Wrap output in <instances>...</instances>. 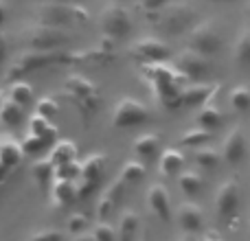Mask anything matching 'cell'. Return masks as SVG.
I'll use <instances>...</instances> for the list:
<instances>
[{
	"label": "cell",
	"mask_w": 250,
	"mask_h": 241,
	"mask_svg": "<svg viewBox=\"0 0 250 241\" xmlns=\"http://www.w3.org/2000/svg\"><path fill=\"white\" fill-rule=\"evenodd\" d=\"M195 18H198V11H195L191 4L169 2L167 7L160 9L158 13H151L149 20H154L156 29L163 31V33L182 35V33H189L195 26Z\"/></svg>",
	"instance_id": "obj_1"
},
{
	"label": "cell",
	"mask_w": 250,
	"mask_h": 241,
	"mask_svg": "<svg viewBox=\"0 0 250 241\" xmlns=\"http://www.w3.org/2000/svg\"><path fill=\"white\" fill-rule=\"evenodd\" d=\"M38 20L42 24H53V26H66L73 22H90V11L83 7V2H40L35 7Z\"/></svg>",
	"instance_id": "obj_2"
},
{
	"label": "cell",
	"mask_w": 250,
	"mask_h": 241,
	"mask_svg": "<svg viewBox=\"0 0 250 241\" xmlns=\"http://www.w3.org/2000/svg\"><path fill=\"white\" fill-rule=\"evenodd\" d=\"M68 42L70 35L66 33L64 26L38 22V24L24 29V44L31 51H64Z\"/></svg>",
	"instance_id": "obj_3"
},
{
	"label": "cell",
	"mask_w": 250,
	"mask_h": 241,
	"mask_svg": "<svg viewBox=\"0 0 250 241\" xmlns=\"http://www.w3.org/2000/svg\"><path fill=\"white\" fill-rule=\"evenodd\" d=\"M62 53L64 51H31L26 48L22 55L16 57L11 68L7 70V81L24 79L29 73H35L40 68H46L53 64H62Z\"/></svg>",
	"instance_id": "obj_4"
},
{
	"label": "cell",
	"mask_w": 250,
	"mask_h": 241,
	"mask_svg": "<svg viewBox=\"0 0 250 241\" xmlns=\"http://www.w3.org/2000/svg\"><path fill=\"white\" fill-rule=\"evenodd\" d=\"M114 60V40L104 35L99 46L95 48H79V51H64L62 64L66 66H90V64H108Z\"/></svg>",
	"instance_id": "obj_5"
},
{
	"label": "cell",
	"mask_w": 250,
	"mask_h": 241,
	"mask_svg": "<svg viewBox=\"0 0 250 241\" xmlns=\"http://www.w3.org/2000/svg\"><path fill=\"white\" fill-rule=\"evenodd\" d=\"M151 110L147 108L143 101L134 99V97H123L117 101L112 110V127L117 129H129L143 125L145 120H149Z\"/></svg>",
	"instance_id": "obj_6"
},
{
	"label": "cell",
	"mask_w": 250,
	"mask_h": 241,
	"mask_svg": "<svg viewBox=\"0 0 250 241\" xmlns=\"http://www.w3.org/2000/svg\"><path fill=\"white\" fill-rule=\"evenodd\" d=\"M64 86L68 97L82 108V112L86 117H90L97 110V105H99V90H97V86L88 77H83V75H68Z\"/></svg>",
	"instance_id": "obj_7"
},
{
	"label": "cell",
	"mask_w": 250,
	"mask_h": 241,
	"mask_svg": "<svg viewBox=\"0 0 250 241\" xmlns=\"http://www.w3.org/2000/svg\"><path fill=\"white\" fill-rule=\"evenodd\" d=\"M99 26L108 38L119 40L132 33V16L129 11L119 2H110L101 9L99 13Z\"/></svg>",
	"instance_id": "obj_8"
},
{
	"label": "cell",
	"mask_w": 250,
	"mask_h": 241,
	"mask_svg": "<svg viewBox=\"0 0 250 241\" xmlns=\"http://www.w3.org/2000/svg\"><path fill=\"white\" fill-rule=\"evenodd\" d=\"M187 48L191 51H198L202 55H215L222 48V35L217 31V26L211 20L207 22H198L193 29L189 31V38H187Z\"/></svg>",
	"instance_id": "obj_9"
},
{
	"label": "cell",
	"mask_w": 250,
	"mask_h": 241,
	"mask_svg": "<svg viewBox=\"0 0 250 241\" xmlns=\"http://www.w3.org/2000/svg\"><path fill=\"white\" fill-rule=\"evenodd\" d=\"M215 213L217 220L229 224L239 213V184L237 180H226L217 186L215 193Z\"/></svg>",
	"instance_id": "obj_10"
},
{
	"label": "cell",
	"mask_w": 250,
	"mask_h": 241,
	"mask_svg": "<svg viewBox=\"0 0 250 241\" xmlns=\"http://www.w3.org/2000/svg\"><path fill=\"white\" fill-rule=\"evenodd\" d=\"M129 55L143 64H154L171 57V48L158 38H141L129 44Z\"/></svg>",
	"instance_id": "obj_11"
},
{
	"label": "cell",
	"mask_w": 250,
	"mask_h": 241,
	"mask_svg": "<svg viewBox=\"0 0 250 241\" xmlns=\"http://www.w3.org/2000/svg\"><path fill=\"white\" fill-rule=\"evenodd\" d=\"M176 68L180 70L185 77H189V81H202V79L211 73V61H208V57L202 55V53L185 48L176 60Z\"/></svg>",
	"instance_id": "obj_12"
},
{
	"label": "cell",
	"mask_w": 250,
	"mask_h": 241,
	"mask_svg": "<svg viewBox=\"0 0 250 241\" xmlns=\"http://www.w3.org/2000/svg\"><path fill=\"white\" fill-rule=\"evenodd\" d=\"M248 154V142H246V134L244 129L239 127H233L224 138V145H222V158H224L226 164L230 167H237V164L244 162Z\"/></svg>",
	"instance_id": "obj_13"
},
{
	"label": "cell",
	"mask_w": 250,
	"mask_h": 241,
	"mask_svg": "<svg viewBox=\"0 0 250 241\" xmlns=\"http://www.w3.org/2000/svg\"><path fill=\"white\" fill-rule=\"evenodd\" d=\"M147 206L163 224L171 221V200H169V193L163 184H158V182L149 184V189H147Z\"/></svg>",
	"instance_id": "obj_14"
},
{
	"label": "cell",
	"mask_w": 250,
	"mask_h": 241,
	"mask_svg": "<svg viewBox=\"0 0 250 241\" xmlns=\"http://www.w3.org/2000/svg\"><path fill=\"white\" fill-rule=\"evenodd\" d=\"M217 92H220V83H191V86L182 88V105H187V108H202L207 101H211L213 97H217Z\"/></svg>",
	"instance_id": "obj_15"
},
{
	"label": "cell",
	"mask_w": 250,
	"mask_h": 241,
	"mask_svg": "<svg viewBox=\"0 0 250 241\" xmlns=\"http://www.w3.org/2000/svg\"><path fill=\"white\" fill-rule=\"evenodd\" d=\"M125 186H127V184H125L121 178H117V180H114L112 184L105 186V189L101 191L99 200H97V206H95L99 221H105L110 215H112V211L117 208V204H119V200H121Z\"/></svg>",
	"instance_id": "obj_16"
},
{
	"label": "cell",
	"mask_w": 250,
	"mask_h": 241,
	"mask_svg": "<svg viewBox=\"0 0 250 241\" xmlns=\"http://www.w3.org/2000/svg\"><path fill=\"white\" fill-rule=\"evenodd\" d=\"M176 220L187 235H195V233H200L204 226V213L195 202H182L180 206H178Z\"/></svg>",
	"instance_id": "obj_17"
},
{
	"label": "cell",
	"mask_w": 250,
	"mask_h": 241,
	"mask_svg": "<svg viewBox=\"0 0 250 241\" xmlns=\"http://www.w3.org/2000/svg\"><path fill=\"white\" fill-rule=\"evenodd\" d=\"M143 226H141V215L132 208H125L119 217V241H138Z\"/></svg>",
	"instance_id": "obj_18"
},
{
	"label": "cell",
	"mask_w": 250,
	"mask_h": 241,
	"mask_svg": "<svg viewBox=\"0 0 250 241\" xmlns=\"http://www.w3.org/2000/svg\"><path fill=\"white\" fill-rule=\"evenodd\" d=\"M105 167H108V156L105 154H90L86 160L82 162V173L79 178L88 182H95V184H101V178L105 173Z\"/></svg>",
	"instance_id": "obj_19"
},
{
	"label": "cell",
	"mask_w": 250,
	"mask_h": 241,
	"mask_svg": "<svg viewBox=\"0 0 250 241\" xmlns=\"http://www.w3.org/2000/svg\"><path fill=\"white\" fill-rule=\"evenodd\" d=\"M132 149L141 160H154L160 151V134H154V132L141 134V136L134 141Z\"/></svg>",
	"instance_id": "obj_20"
},
{
	"label": "cell",
	"mask_w": 250,
	"mask_h": 241,
	"mask_svg": "<svg viewBox=\"0 0 250 241\" xmlns=\"http://www.w3.org/2000/svg\"><path fill=\"white\" fill-rule=\"evenodd\" d=\"M24 149H22V142L20 141H13L11 136H0V160H2L4 164H7L9 169L18 167V164L22 162V158H24Z\"/></svg>",
	"instance_id": "obj_21"
},
{
	"label": "cell",
	"mask_w": 250,
	"mask_h": 241,
	"mask_svg": "<svg viewBox=\"0 0 250 241\" xmlns=\"http://www.w3.org/2000/svg\"><path fill=\"white\" fill-rule=\"evenodd\" d=\"M182 167H185V156L180 149L169 147L158 156V171L163 176H178V173H182Z\"/></svg>",
	"instance_id": "obj_22"
},
{
	"label": "cell",
	"mask_w": 250,
	"mask_h": 241,
	"mask_svg": "<svg viewBox=\"0 0 250 241\" xmlns=\"http://www.w3.org/2000/svg\"><path fill=\"white\" fill-rule=\"evenodd\" d=\"M55 162L51 160V156H46V158H40L33 162V167H31V173H33L35 182L40 184V189L42 191H48V186H53V182H55Z\"/></svg>",
	"instance_id": "obj_23"
},
{
	"label": "cell",
	"mask_w": 250,
	"mask_h": 241,
	"mask_svg": "<svg viewBox=\"0 0 250 241\" xmlns=\"http://www.w3.org/2000/svg\"><path fill=\"white\" fill-rule=\"evenodd\" d=\"M77 198V184L73 180H55L51 186V200L57 208L68 206Z\"/></svg>",
	"instance_id": "obj_24"
},
{
	"label": "cell",
	"mask_w": 250,
	"mask_h": 241,
	"mask_svg": "<svg viewBox=\"0 0 250 241\" xmlns=\"http://www.w3.org/2000/svg\"><path fill=\"white\" fill-rule=\"evenodd\" d=\"M29 132L35 134V136H40L44 142H57V136H60V132H57V127L51 123V119L46 117H40V114H33L29 120Z\"/></svg>",
	"instance_id": "obj_25"
},
{
	"label": "cell",
	"mask_w": 250,
	"mask_h": 241,
	"mask_svg": "<svg viewBox=\"0 0 250 241\" xmlns=\"http://www.w3.org/2000/svg\"><path fill=\"white\" fill-rule=\"evenodd\" d=\"M213 99H215V97H213ZM213 99L207 101V103L198 110V123H200V127H204V129H215L224 123V114H222V110L217 108Z\"/></svg>",
	"instance_id": "obj_26"
},
{
	"label": "cell",
	"mask_w": 250,
	"mask_h": 241,
	"mask_svg": "<svg viewBox=\"0 0 250 241\" xmlns=\"http://www.w3.org/2000/svg\"><path fill=\"white\" fill-rule=\"evenodd\" d=\"M233 57L239 68H250V26H244L239 31L233 46Z\"/></svg>",
	"instance_id": "obj_27"
},
{
	"label": "cell",
	"mask_w": 250,
	"mask_h": 241,
	"mask_svg": "<svg viewBox=\"0 0 250 241\" xmlns=\"http://www.w3.org/2000/svg\"><path fill=\"white\" fill-rule=\"evenodd\" d=\"M7 95L11 101H16L18 105H29L33 101V86L26 83L24 79H16V81H9V88H7Z\"/></svg>",
	"instance_id": "obj_28"
},
{
	"label": "cell",
	"mask_w": 250,
	"mask_h": 241,
	"mask_svg": "<svg viewBox=\"0 0 250 241\" xmlns=\"http://www.w3.org/2000/svg\"><path fill=\"white\" fill-rule=\"evenodd\" d=\"M48 156H51V160L55 162V167L73 162V160L77 158V145H75L73 141H57Z\"/></svg>",
	"instance_id": "obj_29"
},
{
	"label": "cell",
	"mask_w": 250,
	"mask_h": 241,
	"mask_svg": "<svg viewBox=\"0 0 250 241\" xmlns=\"http://www.w3.org/2000/svg\"><path fill=\"white\" fill-rule=\"evenodd\" d=\"M20 120H22V105H18L9 97L0 101V123L4 127H16Z\"/></svg>",
	"instance_id": "obj_30"
},
{
	"label": "cell",
	"mask_w": 250,
	"mask_h": 241,
	"mask_svg": "<svg viewBox=\"0 0 250 241\" xmlns=\"http://www.w3.org/2000/svg\"><path fill=\"white\" fill-rule=\"evenodd\" d=\"M193 160H195V164H198L200 169H207V171H211V169H215L217 164L222 162V156H220V151H215L213 147H198V149L193 151Z\"/></svg>",
	"instance_id": "obj_31"
},
{
	"label": "cell",
	"mask_w": 250,
	"mask_h": 241,
	"mask_svg": "<svg viewBox=\"0 0 250 241\" xmlns=\"http://www.w3.org/2000/svg\"><path fill=\"white\" fill-rule=\"evenodd\" d=\"M208 141H211V129L198 127V129H189V132L182 134V136L178 138V145H180V147H193V149H198V147L207 145Z\"/></svg>",
	"instance_id": "obj_32"
},
{
	"label": "cell",
	"mask_w": 250,
	"mask_h": 241,
	"mask_svg": "<svg viewBox=\"0 0 250 241\" xmlns=\"http://www.w3.org/2000/svg\"><path fill=\"white\" fill-rule=\"evenodd\" d=\"M229 101H230V108H233L235 112H248L250 110V88L246 83L235 86L229 95Z\"/></svg>",
	"instance_id": "obj_33"
},
{
	"label": "cell",
	"mask_w": 250,
	"mask_h": 241,
	"mask_svg": "<svg viewBox=\"0 0 250 241\" xmlns=\"http://www.w3.org/2000/svg\"><path fill=\"white\" fill-rule=\"evenodd\" d=\"M178 184H180V189L185 191L187 195H195L202 191L204 180L198 171H182L180 176H178Z\"/></svg>",
	"instance_id": "obj_34"
},
{
	"label": "cell",
	"mask_w": 250,
	"mask_h": 241,
	"mask_svg": "<svg viewBox=\"0 0 250 241\" xmlns=\"http://www.w3.org/2000/svg\"><path fill=\"white\" fill-rule=\"evenodd\" d=\"M119 178H121L125 184H136V182H141L143 178H145V167H143L141 162H136V160H127V162L123 164Z\"/></svg>",
	"instance_id": "obj_35"
},
{
	"label": "cell",
	"mask_w": 250,
	"mask_h": 241,
	"mask_svg": "<svg viewBox=\"0 0 250 241\" xmlns=\"http://www.w3.org/2000/svg\"><path fill=\"white\" fill-rule=\"evenodd\" d=\"M57 112H60V103H57L55 97H42V99L35 103V114L40 117H46V119H55Z\"/></svg>",
	"instance_id": "obj_36"
},
{
	"label": "cell",
	"mask_w": 250,
	"mask_h": 241,
	"mask_svg": "<svg viewBox=\"0 0 250 241\" xmlns=\"http://www.w3.org/2000/svg\"><path fill=\"white\" fill-rule=\"evenodd\" d=\"M22 149H24V154L26 156H35V154H40V151H42L44 149V147H46V142H44L42 141V138H40V136H35V134H26V136L24 138H22Z\"/></svg>",
	"instance_id": "obj_37"
},
{
	"label": "cell",
	"mask_w": 250,
	"mask_h": 241,
	"mask_svg": "<svg viewBox=\"0 0 250 241\" xmlns=\"http://www.w3.org/2000/svg\"><path fill=\"white\" fill-rule=\"evenodd\" d=\"M77 173H82V162L73 160V162L60 164V167L55 169V180H73Z\"/></svg>",
	"instance_id": "obj_38"
},
{
	"label": "cell",
	"mask_w": 250,
	"mask_h": 241,
	"mask_svg": "<svg viewBox=\"0 0 250 241\" xmlns=\"http://www.w3.org/2000/svg\"><path fill=\"white\" fill-rule=\"evenodd\" d=\"M92 235H95L97 241H117L119 239L117 228H112L108 221H99V224L95 226V230H92Z\"/></svg>",
	"instance_id": "obj_39"
},
{
	"label": "cell",
	"mask_w": 250,
	"mask_h": 241,
	"mask_svg": "<svg viewBox=\"0 0 250 241\" xmlns=\"http://www.w3.org/2000/svg\"><path fill=\"white\" fill-rule=\"evenodd\" d=\"M169 2L171 0H138V9L145 11L147 16H151V13H158L160 9H165Z\"/></svg>",
	"instance_id": "obj_40"
},
{
	"label": "cell",
	"mask_w": 250,
	"mask_h": 241,
	"mask_svg": "<svg viewBox=\"0 0 250 241\" xmlns=\"http://www.w3.org/2000/svg\"><path fill=\"white\" fill-rule=\"evenodd\" d=\"M86 226H88V220H86V215H82V213H75V215L68 217V230L73 235H82Z\"/></svg>",
	"instance_id": "obj_41"
},
{
	"label": "cell",
	"mask_w": 250,
	"mask_h": 241,
	"mask_svg": "<svg viewBox=\"0 0 250 241\" xmlns=\"http://www.w3.org/2000/svg\"><path fill=\"white\" fill-rule=\"evenodd\" d=\"M62 239H64V233H60L55 228H48V230H40V233L31 235L29 241H62Z\"/></svg>",
	"instance_id": "obj_42"
},
{
	"label": "cell",
	"mask_w": 250,
	"mask_h": 241,
	"mask_svg": "<svg viewBox=\"0 0 250 241\" xmlns=\"http://www.w3.org/2000/svg\"><path fill=\"white\" fill-rule=\"evenodd\" d=\"M99 189V184H95V182H88V180H82L77 184V198H88V195H92V191Z\"/></svg>",
	"instance_id": "obj_43"
},
{
	"label": "cell",
	"mask_w": 250,
	"mask_h": 241,
	"mask_svg": "<svg viewBox=\"0 0 250 241\" xmlns=\"http://www.w3.org/2000/svg\"><path fill=\"white\" fill-rule=\"evenodd\" d=\"M7 51H9V40H7V35L2 33V29H0V64L7 60Z\"/></svg>",
	"instance_id": "obj_44"
},
{
	"label": "cell",
	"mask_w": 250,
	"mask_h": 241,
	"mask_svg": "<svg viewBox=\"0 0 250 241\" xmlns=\"http://www.w3.org/2000/svg\"><path fill=\"white\" fill-rule=\"evenodd\" d=\"M200 241H224V239H222L220 233H215V230H208V233L204 235V237L200 239Z\"/></svg>",
	"instance_id": "obj_45"
},
{
	"label": "cell",
	"mask_w": 250,
	"mask_h": 241,
	"mask_svg": "<svg viewBox=\"0 0 250 241\" xmlns=\"http://www.w3.org/2000/svg\"><path fill=\"white\" fill-rule=\"evenodd\" d=\"M4 20H7V2H4V0H0V29H2Z\"/></svg>",
	"instance_id": "obj_46"
},
{
	"label": "cell",
	"mask_w": 250,
	"mask_h": 241,
	"mask_svg": "<svg viewBox=\"0 0 250 241\" xmlns=\"http://www.w3.org/2000/svg\"><path fill=\"white\" fill-rule=\"evenodd\" d=\"M75 241H97V239H95V235L92 233H82V235L75 237Z\"/></svg>",
	"instance_id": "obj_47"
},
{
	"label": "cell",
	"mask_w": 250,
	"mask_h": 241,
	"mask_svg": "<svg viewBox=\"0 0 250 241\" xmlns=\"http://www.w3.org/2000/svg\"><path fill=\"white\" fill-rule=\"evenodd\" d=\"M7 173H9V167L2 162V160H0V182H2L4 178H7Z\"/></svg>",
	"instance_id": "obj_48"
},
{
	"label": "cell",
	"mask_w": 250,
	"mask_h": 241,
	"mask_svg": "<svg viewBox=\"0 0 250 241\" xmlns=\"http://www.w3.org/2000/svg\"><path fill=\"white\" fill-rule=\"evenodd\" d=\"M138 241H151L149 230H147V228H143V230H141V235H138Z\"/></svg>",
	"instance_id": "obj_49"
},
{
	"label": "cell",
	"mask_w": 250,
	"mask_h": 241,
	"mask_svg": "<svg viewBox=\"0 0 250 241\" xmlns=\"http://www.w3.org/2000/svg\"><path fill=\"white\" fill-rule=\"evenodd\" d=\"M180 241H198V239H195V237H193V235H185V237H182Z\"/></svg>",
	"instance_id": "obj_50"
},
{
	"label": "cell",
	"mask_w": 250,
	"mask_h": 241,
	"mask_svg": "<svg viewBox=\"0 0 250 241\" xmlns=\"http://www.w3.org/2000/svg\"><path fill=\"white\" fill-rule=\"evenodd\" d=\"M53 2H83V0H53Z\"/></svg>",
	"instance_id": "obj_51"
},
{
	"label": "cell",
	"mask_w": 250,
	"mask_h": 241,
	"mask_svg": "<svg viewBox=\"0 0 250 241\" xmlns=\"http://www.w3.org/2000/svg\"><path fill=\"white\" fill-rule=\"evenodd\" d=\"M211 2H233V0H211Z\"/></svg>",
	"instance_id": "obj_52"
},
{
	"label": "cell",
	"mask_w": 250,
	"mask_h": 241,
	"mask_svg": "<svg viewBox=\"0 0 250 241\" xmlns=\"http://www.w3.org/2000/svg\"><path fill=\"white\" fill-rule=\"evenodd\" d=\"M246 9H248V16H250V2H248V7H246Z\"/></svg>",
	"instance_id": "obj_53"
}]
</instances>
